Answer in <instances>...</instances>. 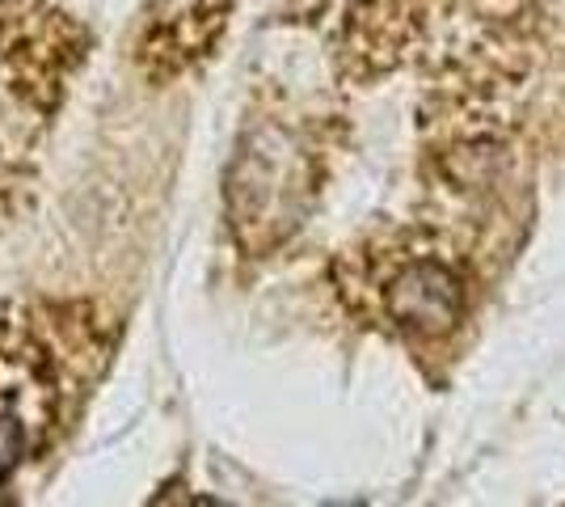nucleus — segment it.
Instances as JSON below:
<instances>
[{"label":"nucleus","instance_id":"nucleus-1","mask_svg":"<svg viewBox=\"0 0 565 507\" xmlns=\"http://www.w3.org/2000/svg\"><path fill=\"white\" fill-rule=\"evenodd\" d=\"M64 342L39 314L0 317V483L43 453L64 414Z\"/></svg>","mask_w":565,"mask_h":507},{"label":"nucleus","instance_id":"nucleus-2","mask_svg":"<svg viewBox=\"0 0 565 507\" xmlns=\"http://www.w3.org/2000/svg\"><path fill=\"white\" fill-rule=\"evenodd\" d=\"M228 0H157L140 34V68L148 76H178L207 55L224 30Z\"/></svg>","mask_w":565,"mask_h":507}]
</instances>
